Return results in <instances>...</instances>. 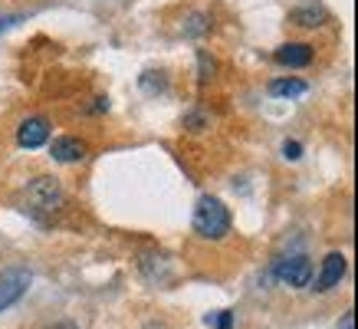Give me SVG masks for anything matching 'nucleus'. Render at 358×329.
Here are the masks:
<instances>
[{
	"label": "nucleus",
	"instance_id": "nucleus-17",
	"mask_svg": "<svg viewBox=\"0 0 358 329\" xmlns=\"http://www.w3.org/2000/svg\"><path fill=\"white\" fill-rule=\"evenodd\" d=\"M20 20H23V13H10V17H0V33L10 30L13 23H20Z\"/></svg>",
	"mask_w": 358,
	"mask_h": 329
},
{
	"label": "nucleus",
	"instance_id": "nucleus-15",
	"mask_svg": "<svg viewBox=\"0 0 358 329\" xmlns=\"http://www.w3.org/2000/svg\"><path fill=\"white\" fill-rule=\"evenodd\" d=\"M185 125L191 132H201V129H204V115H201V112H191V115L185 119Z\"/></svg>",
	"mask_w": 358,
	"mask_h": 329
},
{
	"label": "nucleus",
	"instance_id": "nucleus-12",
	"mask_svg": "<svg viewBox=\"0 0 358 329\" xmlns=\"http://www.w3.org/2000/svg\"><path fill=\"white\" fill-rule=\"evenodd\" d=\"M282 158H286V162H299V158H303V145L293 142V139H286V142H282Z\"/></svg>",
	"mask_w": 358,
	"mask_h": 329
},
{
	"label": "nucleus",
	"instance_id": "nucleus-1",
	"mask_svg": "<svg viewBox=\"0 0 358 329\" xmlns=\"http://www.w3.org/2000/svg\"><path fill=\"white\" fill-rule=\"evenodd\" d=\"M194 234L204 241H224L230 234V211L220 197L204 195L194 208Z\"/></svg>",
	"mask_w": 358,
	"mask_h": 329
},
{
	"label": "nucleus",
	"instance_id": "nucleus-4",
	"mask_svg": "<svg viewBox=\"0 0 358 329\" xmlns=\"http://www.w3.org/2000/svg\"><path fill=\"white\" fill-rule=\"evenodd\" d=\"M27 290H30V274L27 270H0V313L10 309Z\"/></svg>",
	"mask_w": 358,
	"mask_h": 329
},
{
	"label": "nucleus",
	"instance_id": "nucleus-11",
	"mask_svg": "<svg viewBox=\"0 0 358 329\" xmlns=\"http://www.w3.org/2000/svg\"><path fill=\"white\" fill-rule=\"evenodd\" d=\"M204 323L207 326H214V329H234V313H227V309H220V313H207Z\"/></svg>",
	"mask_w": 358,
	"mask_h": 329
},
{
	"label": "nucleus",
	"instance_id": "nucleus-10",
	"mask_svg": "<svg viewBox=\"0 0 358 329\" xmlns=\"http://www.w3.org/2000/svg\"><path fill=\"white\" fill-rule=\"evenodd\" d=\"M306 83L303 79H273L270 86H266V92L270 96H280V99H296V96H306Z\"/></svg>",
	"mask_w": 358,
	"mask_h": 329
},
{
	"label": "nucleus",
	"instance_id": "nucleus-6",
	"mask_svg": "<svg viewBox=\"0 0 358 329\" xmlns=\"http://www.w3.org/2000/svg\"><path fill=\"white\" fill-rule=\"evenodd\" d=\"M17 142L23 148H40V145L50 142V119L43 115H30V119L20 122V129H17Z\"/></svg>",
	"mask_w": 358,
	"mask_h": 329
},
{
	"label": "nucleus",
	"instance_id": "nucleus-20",
	"mask_svg": "<svg viewBox=\"0 0 358 329\" xmlns=\"http://www.w3.org/2000/svg\"><path fill=\"white\" fill-rule=\"evenodd\" d=\"M145 329H164V326H162V323H148V326H145Z\"/></svg>",
	"mask_w": 358,
	"mask_h": 329
},
{
	"label": "nucleus",
	"instance_id": "nucleus-16",
	"mask_svg": "<svg viewBox=\"0 0 358 329\" xmlns=\"http://www.w3.org/2000/svg\"><path fill=\"white\" fill-rule=\"evenodd\" d=\"M214 73V59H207V53H201V83H207Z\"/></svg>",
	"mask_w": 358,
	"mask_h": 329
},
{
	"label": "nucleus",
	"instance_id": "nucleus-8",
	"mask_svg": "<svg viewBox=\"0 0 358 329\" xmlns=\"http://www.w3.org/2000/svg\"><path fill=\"white\" fill-rule=\"evenodd\" d=\"M315 50L309 43H282L276 53H273V59L280 66H289V69H306V66L313 63Z\"/></svg>",
	"mask_w": 358,
	"mask_h": 329
},
{
	"label": "nucleus",
	"instance_id": "nucleus-18",
	"mask_svg": "<svg viewBox=\"0 0 358 329\" xmlns=\"http://www.w3.org/2000/svg\"><path fill=\"white\" fill-rule=\"evenodd\" d=\"M338 329H355V316H352V313H345V319H342V326Z\"/></svg>",
	"mask_w": 358,
	"mask_h": 329
},
{
	"label": "nucleus",
	"instance_id": "nucleus-2",
	"mask_svg": "<svg viewBox=\"0 0 358 329\" xmlns=\"http://www.w3.org/2000/svg\"><path fill=\"white\" fill-rule=\"evenodd\" d=\"M63 201H66V191L53 175H40L27 185V204L36 211H59Z\"/></svg>",
	"mask_w": 358,
	"mask_h": 329
},
{
	"label": "nucleus",
	"instance_id": "nucleus-5",
	"mask_svg": "<svg viewBox=\"0 0 358 329\" xmlns=\"http://www.w3.org/2000/svg\"><path fill=\"white\" fill-rule=\"evenodd\" d=\"M348 270V260H345V253H338L332 251L322 260V270H319V280H315V290L319 293H329V290H336L338 284H342V276H345Z\"/></svg>",
	"mask_w": 358,
	"mask_h": 329
},
{
	"label": "nucleus",
	"instance_id": "nucleus-9",
	"mask_svg": "<svg viewBox=\"0 0 358 329\" xmlns=\"http://www.w3.org/2000/svg\"><path fill=\"white\" fill-rule=\"evenodd\" d=\"M326 17H329L326 7H322V4H315V0L299 4V7L289 10V23H293V27H303V30H315V27H322Z\"/></svg>",
	"mask_w": 358,
	"mask_h": 329
},
{
	"label": "nucleus",
	"instance_id": "nucleus-7",
	"mask_svg": "<svg viewBox=\"0 0 358 329\" xmlns=\"http://www.w3.org/2000/svg\"><path fill=\"white\" fill-rule=\"evenodd\" d=\"M86 152H89L86 142L76 139V135H59V139H53V145H50V155H53V162H59V164L83 162Z\"/></svg>",
	"mask_w": 358,
	"mask_h": 329
},
{
	"label": "nucleus",
	"instance_id": "nucleus-19",
	"mask_svg": "<svg viewBox=\"0 0 358 329\" xmlns=\"http://www.w3.org/2000/svg\"><path fill=\"white\" fill-rule=\"evenodd\" d=\"M56 329H79V326H73V323H59Z\"/></svg>",
	"mask_w": 358,
	"mask_h": 329
},
{
	"label": "nucleus",
	"instance_id": "nucleus-13",
	"mask_svg": "<svg viewBox=\"0 0 358 329\" xmlns=\"http://www.w3.org/2000/svg\"><path fill=\"white\" fill-rule=\"evenodd\" d=\"M191 23H194V27H185L187 36H197V33L207 30V27H204V17H201V13H194V17H191Z\"/></svg>",
	"mask_w": 358,
	"mask_h": 329
},
{
	"label": "nucleus",
	"instance_id": "nucleus-3",
	"mask_svg": "<svg viewBox=\"0 0 358 329\" xmlns=\"http://www.w3.org/2000/svg\"><path fill=\"white\" fill-rule=\"evenodd\" d=\"M273 274H276V280H280L282 286H289V290H303V286H309V280H313V260H309L306 253H293V257L276 260Z\"/></svg>",
	"mask_w": 358,
	"mask_h": 329
},
{
	"label": "nucleus",
	"instance_id": "nucleus-14",
	"mask_svg": "<svg viewBox=\"0 0 358 329\" xmlns=\"http://www.w3.org/2000/svg\"><path fill=\"white\" fill-rule=\"evenodd\" d=\"M86 112H92V115H99V112H109V99H106V96H96V99H92V106H89Z\"/></svg>",
	"mask_w": 358,
	"mask_h": 329
}]
</instances>
